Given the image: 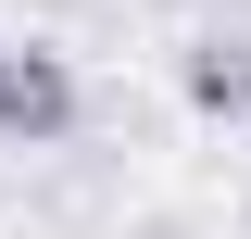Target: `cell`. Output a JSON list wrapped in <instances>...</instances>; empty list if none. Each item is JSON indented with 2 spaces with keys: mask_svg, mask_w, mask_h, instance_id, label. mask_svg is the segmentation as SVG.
I'll return each instance as SVG.
<instances>
[{
  "mask_svg": "<svg viewBox=\"0 0 251 239\" xmlns=\"http://www.w3.org/2000/svg\"><path fill=\"white\" fill-rule=\"evenodd\" d=\"M0 139H25V151L75 139V63H63V51L0 38Z\"/></svg>",
  "mask_w": 251,
  "mask_h": 239,
  "instance_id": "obj_1",
  "label": "cell"
},
{
  "mask_svg": "<svg viewBox=\"0 0 251 239\" xmlns=\"http://www.w3.org/2000/svg\"><path fill=\"white\" fill-rule=\"evenodd\" d=\"M176 89H188V114H251V38H188L176 51Z\"/></svg>",
  "mask_w": 251,
  "mask_h": 239,
  "instance_id": "obj_2",
  "label": "cell"
}]
</instances>
